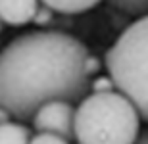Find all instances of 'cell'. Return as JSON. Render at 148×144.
Here are the masks:
<instances>
[{
  "mask_svg": "<svg viewBox=\"0 0 148 144\" xmlns=\"http://www.w3.org/2000/svg\"><path fill=\"white\" fill-rule=\"evenodd\" d=\"M29 144H69L67 140H64L62 136L56 134H48V133H37L31 136Z\"/></svg>",
  "mask_w": 148,
  "mask_h": 144,
  "instance_id": "obj_9",
  "label": "cell"
},
{
  "mask_svg": "<svg viewBox=\"0 0 148 144\" xmlns=\"http://www.w3.org/2000/svg\"><path fill=\"white\" fill-rule=\"evenodd\" d=\"M88 48L62 31H31L0 50V108L31 121L46 102H81L92 79L85 73Z\"/></svg>",
  "mask_w": 148,
  "mask_h": 144,
  "instance_id": "obj_1",
  "label": "cell"
},
{
  "mask_svg": "<svg viewBox=\"0 0 148 144\" xmlns=\"http://www.w3.org/2000/svg\"><path fill=\"white\" fill-rule=\"evenodd\" d=\"M73 121H75V106L62 100L46 102L37 110L31 123L37 133H48L62 136L64 140H75L73 136Z\"/></svg>",
  "mask_w": 148,
  "mask_h": 144,
  "instance_id": "obj_4",
  "label": "cell"
},
{
  "mask_svg": "<svg viewBox=\"0 0 148 144\" xmlns=\"http://www.w3.org/2000/svg\"><path fill=\"white\" fill-rule=\"evenodd\" d=\"M114 6L138 17L148 16V2H114Z\"/></svg>",
  "mask_w": 148,
  "mask_h": 144,
  "instance_id": "obj_8",
  "label": "cell"
},
{
  "mask_svg": "<svg viewBox=\"0 0 148 144\" xmlns=\"http://www.w3.org/2000/svg\"><path fill=\"white\" fill-rule=\"evenodd\" d=\"M138 133V111L117 90L90 92L75 108L77 144H135Z\"/></svg>",
  "mask_w": 148,
  "mask_h": 144,
  "instance_id": "obj_2",
  "label": "cell"
},
{
  "mask_svg": "<svg viewBox=\"0 0 148 144\" xmlns=\"http://www.w3.org/2000/svg\"><path fill=\"white\" fill-rule=\"evenodd\" d=\"M98 71H100V60L96 58V56H90V54H88L87 60H85V73L92 79V75H96Z\"/></svg>",
  "mask_w": 148,
  "mask_h": 144,
  "instance_id": "obj_12",
  "label": "cell"
},
{
  "mask_svg": "<svg viewBox=\"0 0 148 144\" xmlns=\"http://www.w3.org/2000/svg\"><path fill=\"white\" fill-rule=\"evenodd\" d=\"M106 69L115 90L148 123V16L135 19L106 52Z\"/></svg>",
  "mask_w": 148,
  "mask_h": 144,
  "instance_id": "obj_3",
  "label": "cell"
},
{
  "mask_svg": "<svg viewBox=\"0 0 148 144\" xmlns=\"http://www.w3.org/2000/svg\"><path fill=\"white\" fill-rule=\"evenodd\" d=\"M38 2L33 0H0V23L21 27L33 21Z\"/></svg>",
  "mask_w": 148,
  "mask_h": 144,
  "instance_id": "obj_5",
  "label": "cell"
},
{
  "mask_svg": "<svg viewBox=\"0 0 148 144\" xmlns=\"http://www.w3.org/2000/svg\"><path fill=\"white\" fill-rule=\"evenodd\" d=\"M0 31H2V23H0Z\"/></svg>",
  "mask_w": 148,
  "mask_h": 144,
  "instance_id": "obj_15",
  "label": "cell"
},
{
  "mask_svg": "<svg viewBox=\"0 0 148 144\" xmlns=\"http://www.w3.org/2000/svg\"><path fill=\"white\" fill-rule=\"evenodd\" d=\"M10 119H12V117H10V113H8L6 110H2V108H0V125H4V123H8Z\"/></svg>",
  "mask_w": 148,
  "mask_h": 144,
  "instance_id": "obj_14",
  "label": "cell"
},
{
  "mask_svg": "<svg viewBox=\"0 0 148 144\" xmlns=\"http://www.w3.org/2000/svg\"><path fill=\"white\" fill-rule=\"evenodd\" d=\"M52 17H54V12H50L44 4H38L37 14H35V17H33V23L44 27V25H48V23L52 21Z\"/></svg>",
  "mask_w": 148,
  "mask_h": 144,
  "instance_id": "obj_11",
  "label": "cell"
},
{
  "mask_svg": "<svg viewBox=\"0 0 148 144\" xmlns=\"http://www.w3.org/2000/svg\"><path fill=\"white\" fill-rule=\"evenodd\" d=\"M135 144H148V129H144L143 133H138L137 140H135Z\"/></svg>",
  "mask_w": 148,
  "mask_h": 144,
  "instance_id": "obj_13",
  "label": "cell"
},
{
  "mask_svg": "<svg viewBox=\"0 0 148 144\" xmlns=\"http://www.w3.org/2000/svg\"><path fill=\"white\" fill-rule=\"evenodd\" d=\"M42 4L54 14L77 16V14H85V12L96 8L98 2H94V0H46Z\"/></svg>",
  "mask_w": 148,
  "mask_h": 144,
  "instance_id": "obj_6",
  "label": "cell"
},
{
  "mask_svg": "<svg viewBox=\"0 0 148 144\" xmlns=\"http://www.w3.org/2000/svg\"><path fill=\"white\" fill-rule=\"evenodd\" d=\"M90 90L92 92H112V90H115V87L112 83V79L104 75V77H96L90 81Z\"/></svg>",
  "mask_w": 148,
  "mask_h": 144,
  "instance_id": "obj_10",
  "label": "cell"
},
{
  "mask_svg": "<svg viewBox=\"0 0 148 144\" xmlns=\"http://www.w3.org/2000/svg\"><path fill=\"white\" fill-rule=\"evenodd\" d=\"M31 136V129L23 123L8 121L0 125V144H29Z\"/></svg>",
  "mask_w": 148,
  "mask_h": 144,
  "instance_id": "obj_7",
  "label": "cell"
}]
</instances>
